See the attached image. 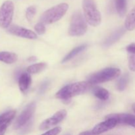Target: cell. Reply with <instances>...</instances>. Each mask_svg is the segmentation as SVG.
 Returning a JSON list of instances; mask_svg holds the SVG:
<instances>
[{"instance_id":"83f0119b","label":"cell","mask_w":135,"mask_h":135,"mask_svg":"<svg viewBox=\"0 0 135 135\" xmlns=\"http://www.w3.org/2000/svg\"><path fill=\"white\" fill-rule=\"evenodd\" d=\"M36 57H34V56H32V57H30L28 58V61H31V62H34V61H35L36 60Z\"/></svg>"},{"instance_id":"484cf974","label":"cell","mask_w":135,"mask_h":135,"mask_svg":"<svg viewBox=\"0 0 135 135\" xmlns=\"http://www.w3.org/2000/svg\"><path fill=\"white\" fill-rule=\"evenodd\" d=\"M48 85H49V83L47 81H46L44 82V83H42V85H41L40 88V93L42 94L44 93V92H45V91L46 90V89L47 88V87H48Z\"/></svg>"},{"instance_id":"603a6c76","label":"cell","mask_w":135,"mask_h":135,"mask_svg":"<svg viewBox=\"0 0 135 135\" xmlns=\"http://www.w3.org/2000/svg\"><path fill=\"white\" fill-rule=\"evenodd\" d=\"M36 13V9L34 6H30L27 8L26 11V19L28 21H31L34 18V15Z\"/></svg>"},{"instance_id":"f1b7e54d","label":"cell","mask_w":135,"mask_h":135,"mask_svg":"<svg viewBox=\"0 0 135 135\" xmlns=\"http://www.w3.org/2000/svg\"><path fill=\"white\" fill-rule=\"evenodd\" d=\"M5 131L6 130H3V131H0V135H4L5 133Z\"/></svg>"},{"instance_id":"4dcf8cb0","label":"cell","mask_w":135,"mask_h":135,"mask_svg":"<svg viewBox=\"0 0 135 135\" xmlns=\"http://www.w3.org/2000/svg\"><path fill=\"white\" fill-rule=\"evenodd\" d=\"M66 135H70V134H66Z\"/></svg>"},{"instance_id":"3957f363","label":"cell","mask_w":135,"mask_h":135,"mask_svg":"<svg viewBox=\"0 0 135 135\" xmlns=\"http://www.w3.org/2000/svg\"><path fill=\"white\" fill-rule=\"evenodd\" d=\"M83 9L86 21L92 26L100 25L102 15L94 0H83Z\"/></svg>"},{"instance_id":"4316f807","label":"cell","mask_w":135,"mask_h":135,"mask_svg":"<svg viewBox=\"0 0 135 135\" xmlns=\"http://www.w3.org/2000/svg\"><path fill=\"white\" fill-rule=\"evenodd\" d=\"M79 135H93V134L92 133V131H86L82 132Z\"/></svg>"},{"instance_id":"7c38bea8","label":"cell","mask_w":135,"mask_h":135,"mask_svg":"<svg viewBox=\"0 0 135 135\" xmlns=\"http://www.w3.org/2000/svg\"><path fill=\"white\" fill-rule=\"evenodd\" d=\"M16 115L15 110L8 111L0 115V131L6 130L8 125L13 121Z\"/></svg>"},{"instance_id":"7a4b0ae2","label":"cell","mask_w":135,"mask_h":135,"mask_svg":"<svg viewBox=\"0 0 135 135\" xmlns=\"http://www.w3.org/2000/svg\"><path fill=\"white\" fill-rule=\"evenodd\" d=\"M69 5L66 3H60L46 11L40 17V22L44 25H50L60 20L67 13Z\"/></svg>"},{"instance_id":"277c9868","label":"cell","mask_w":135,"mask_h":135,"mask_svg":"<svg viewBox=\"0 0 135 135\" xmlns=\"http://www.w3.org/2000/svg\"><path fill=\"white\" fill-rule=\"evenodd\" d=\"M121 70L115 67H108L90 75L88 82L90 84H100L114 80L121 75Z\"/></svg>"},{"instance_id":"ac0fdd59","label":"cell","mask_w":135,"mask_h":135,"mask_svg":"<svg viewBox=\"0 0 135 135\" xmlns=\"http://www.w3.org/2000/svg\"><path fill=\"white\" fill-rule=\"evenodd\" d=\"M86 47L87 44H83L81 45V46L76 47L75 48H74L73 50H71V51H70L64 58H63V60H62V63H65V62L72 59L73 58L75 57L76 56V55H77L78 54L81 53L82 51H84V50L86 49Z\"/></svg>"},{"instance_id":"ba28073f","label":"cell","mask_w":135,"mask_h":135,"mask_svg":"<svg viewBox=\"0 0 135 135\" xmlns=\"http://www.w3.org/2000/svg\"><path fill=\"white\" fill-rule=\"evenodd\" d=\"M67 115V112L65 109L58 111L57 112L53 115L51 117L47 119L44 121L40 125V130L45 131L47 129H50L52 127L57 125L59 123L61 122Z\"/></svg>"},{"instance_id":"ffe728a7","label":"cell","mask_w":135,"mask_h":135,"mask_svg":"<svg viewBox=\"0 0 135 135\" xmlns=\"http://www.w3.org/2000/svg\"><path fill=\"white\" fill-rule=\"evenodd\" d=\"M46 67H47V64L46 63H35L28 67L26 71L29 74H36L44 71Z\"/></svg>"},{"instance_id":"52a82bcc","label":"cell","mask_w":135,"mask_h":135,"mask_svg":"<svg viewBox=\"0 0 135 135\" xmlns=\"http://www.w3.org/2000/svg\"><path fill=\"white\" fill-rule=\"evenodd\" d=\"M36 109V104L34 102L29 104L24 109L22 113L17 117L15 123L14 124L15 129H19L25 127L26 124L28 123L31 118L34 115Z\"/></svg>"},{"instance_id":"e0dca14e","label":"cell","mask_w":135,"mask_h":135,"mask_svg":"<svg viewBox=\"0 0 135 135\" xmlns=\"http://www.w3.org/2000/svg\"><path fill=\"white\" fill-rule=\"evenodd\" d=\"M125 28L129 31L135 29V7L127 15L125 21Z\"/></svg>"},{"instance_id":"d6986e66","label":"cell","mask_w":135,"mask_h":135,"mask_svg":"<svg viewBox=\"0 0 135 135\" xmlns=\"http://www.w3.org/2000/svg\"><path fill=\"white\" fill-rule=\"evenodd\" d=\"M93 94L97 98L102 101H105L109 97V92L106 89L102 87H96L94 88Z\"/></svg>"},{"instance_id":"9a60e30c","label":"cell","mask_w":135,"mask_h":135,"mask_svg":"<svg viewBox=\"0 0 135 135\" xmlns=\"http://www.w3.org/2000/svg\"><path fill=\"white\" fill-rule=\"evenodd\" d=\"M126 50L128 53L129 69L135 72V43H132L127 46Z\"/></svg>"},{"instance_id":"6da1fadb","label":"cell","mask_w":135,"mask_h":135,"mask_svg":"<svg viewBox=\"0 0 135 135\" xmlns=\"http://www.w3.org/2000/svg\"><path fill=\"white\" fill-rule=\"evenodd\" d=\"M90 84L87 81L77 82L68 84L56 93L57 98L63 100H68L73 97L84 94L89 89Z\"/></svg>"},{"instance_id":"2e32d148","label":"cell","mask_w":135,"mask_h":135,"mask_svg":"<svg viewBox=\"0 0 135 135\" xmlns=\"http://www.w3.org/2000/svg\"><path fill=\"white\" fill-rule=\"evenodd\" d=\"M18 59V55L16 54L9 51H0V61L7 64L15 63Z\"/></svg>"},{"instance_id":"d4e9b609","label":"cell","mask_w":135,"mask_h":135,"mask_svg":"<svg viewBox=\"0 0 135 135\" xmlns=\"http://www.w3.org/2000/svg\"><path fill=\"white\" fill-rule=\"evenodd\" d=\"M61 132V128L59 127H56L55 128H53L52 129L47 131L41 135H58Z\"/></svg>"},{"instance_id":"44dd1931","label":"cell","mask_w":135,"mask_h":135,"mask_svg":"<svg viewBox=\"0 0 135 135\" xmlns=\"http://www.w3.org/2000/svg\"><path fill=\"white\" fill-rule=\"evenodd\" d=\"M115 6L119 15L123 17L127 11V0H115Z\"/></svg>"},{"instance_id":"cb8c5ba5","label":"cell","mask_w":135,"mask_h":135,"mask_svg":"<svg viewBox=\"0 0 135 135\" xmlns=\"http://www.w3.org/2000/svg\"><path fill=\"white\" fill-rule=\"evenodd\" d=\"M36 32H37V34H38L39 35H42L44 34L46 32V26L45 25H44L42 22H38V24L35 25V27H34Z\"/></svg>"},{"instance_id":"4fadbf2b","label":"cell","mask_w":135,"mask_h":135,"mask_svg":"<svg viewBox=\"0 0 135 135\" xmlns=\"http://www.w3.org/2000/svg\"><path fill=\"white\" fill-rule=\"evenodd\" d=\"M32 83L30 75L28 73H23L18 78V87L20 90L25 93L28 90Z\"/></svg>"},{"instance_id":"8992f818","label":"cell","mask_w":135,"mask_h":135,"mask_svg":"<svg viewBox=\"0 0 135 135\" xmlns=\"http://www.w3.org/2000/svg\"><path fill=\"white\" fill-rule=\"evenodd\" d=\"M14 14V4L11 1H5L0 7V27L8 28Z\"/></svg>"},{"instance_id":"9c48e42d","label":"cell","mask_w":135,"mask_h":135,"mask_svg":"<svg viewBox=\"0 0 135 135\" xmlns=\"http://www.w3.org/2000/svg\"><path fill=\"white\" fill-rule=\"evenodd\" d=\"M7 32L10 33L11 34L21 37V38H27V39L30 40H34L37 38V35L34 32L32 31L29 29L17 26V25H11V26H9L7 28Z\"/></svg>"},{"instance_id":"8fae6325","label":"cell","mask_w":135,"mask_h":135,"mask_svg":"<svg viewBox=\"0 0 135 135\" xmlns=\"http://www.w3.org/2000/svg\"><path fill=\"white\" fill-rule=\"evenodd\" d=\"M105 119H114L118 124H124L131 126L135 129V115L129 113H112L108 115Z\"/></svg>"},{"instance_id":"5bb4252c","label":"cell","mask_w":135,"mask_h":135,"mask_svg":"<svg viewBox=\"0 0 135 135\" xmlns=\"http://www.w3.org/2000/svg\"><path fill=\"white\" fill-rule=\"evenodd\" d=\"M125 29L124 28H120L118 30H116L115 32L113 33L111 36H109L106 40L104 42V46L105 47H109V46H112V44L117 42V40L121 38L123 35L125 34Z\"/></svg>"},{"instance_id":"5b68a950","label":"cell","mask_w":135,"mask_h":135,"mask_svg":"<svg viewBox=\"0 0 135 135\" xmlns=\"http://www.w3.org/2000/svg\"><path fill=\"white\" fill-rule=\"evenodd\" d=\"M87 22L80 11H76L71 19L69 34L72 36H80L86 32Z\"/></svg>"},{"instance_id":"30bf717a","label":"cell","mask_w":135,"mask_h":135,"mask_svg":"<svg viewBox=\"0 0 135 135\" xmlns=\"http://www.w3.org/2000/svg\"><path fill=\"white\" fill-rule=\"evenodd\" d=\"M117 124L118 123L114 119H106L105 121L97 124L92 130V133L93 135H100L113 129Z\"/></svg>"},{"instance_id":"7402d4cb","label":"cell","mask_w":135,"mask_h":135,"mask_svg":"<svg viewBox=\"0 0 135 135\" xmlns=\"http://www.w3.org/2000/svg\"><path fill=\"white\" fill-rule=\"evenodd\" d=\"M129 81V75L125 74L118 80L117 83V88L119 91H123L126 88Z\"/></svg>"},{"instance_id":"f546056e","label":"cell","mask_w":135,"mask_h":135,"mask_svg":"<svg viewBox=\"0 0 135 135\" xmlns=\"http://www.w3.org/2000/svg\"><path fill=\"white\" fill-rule=\"evenodd\" d=\"M132 108H133V111H134V113H135V104H133V106H132Z\"/></svg>"}]
</instances>
